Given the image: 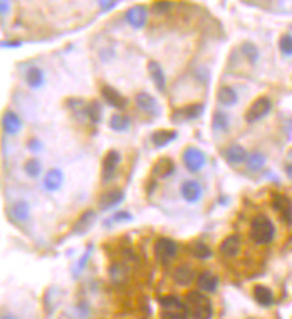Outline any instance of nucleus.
Returning a JSON list of instances; mask_svg holds the SVG:
<instances>
[{
    "instance_id": "obj_3",
    "label": "nucleus",
    "mask_w": 292,
    "mask_h": 319,
    "mask_svg": "<svg viewBox=\"0 0 292 319\" xmlns=\"http://www.w3.org/2000/svg\"><path fill=\"white\" fill-rule=\"evenodd\" d=\"M188 308L181 300L169 296L162 300V319H186Z\"/></svg>"
},
{
    "instance_id": "obj_14",
    "label": "nucleus",
    "mask_w": 292,
    "mask_h": 319,
    "mask_svg": "<svg viewBox=\"0 0 292 319\" xmlns=\"http://www.w3.org/2000/svg\"><path fill=\"white\" fill-rule=\"evenodd\" d=\"M124 201V192L122 190H110V192L103 194L99 199V206L101 210H110L113 206L120 205Z\"/></svg>"
},
{
    "instance_id": "obj_6",
    "label": "nucleus",
    "mask_w": 292,
    "mask_h": 319,
    "mask_svg": "<svg viewBox=\"0 0 292 319\" xmlns=\"http://www.w3.org/2000/svg\"><path fill=\"white\" fill-rule=\"evenodd\" d=\"M269 111H271V101H269L267 97H260L257 99V101L253 103V106L248 110L246 120H248V122H257L260 118H264Z\"/></svg>"
},
{
    "instance_id": "obj_25",
    "label": "nucleus",
    "mask_w": 292,
    "mask_h": 319,
    "mask_svg": "<svg viewBox=\"0 0 292 319\" xmlns=\"http://www.w3.org/2000/svg\"><path fill=\"white\" fill-rule=\"evenodd\" d=\"M93 219H95V212H91V210H88V212H84L83 215L79 217V221L75 222L74 226V233H86L88 230L91 228V224H93Z\"/></svg>"
},
{
    "instance_id": "obj_17",
    "label": "nucleus",
    "mask_w": 292,
    "mask_h": 319,
    "mask_svg": "<svg viewBox=\"0 0 292 319\" xmlns=\"http://www.w3.org/2000/svg\"><path fill=\"white\" fill-rule=\"evenodd\" d=\"M224 158H226V162L231 163V165H238V163L248 160V154H246L244 147L235 144V146H229L228 149L224 151Z\"/></svg>"
},
{
    "instance_id": "obj_33",
    "label": "nucleus",
    "mask_w": 292,
    "mask_h": 319,
    "mask_svg": "<svg viewBox=\"0 0 292 319\" xmlns=\"http://www.w3.org/2000/svg\"><path fill=\"white\" fill-rule=\"evenodd\" d=\"M86 115L88 118H90L91 122H99L101 117H103V108H101L99 103H91L90 106H86Z\"/></svg>"
},
{
    "instance_id": "obj_20",
    "label": "nucleus",
    "mask_w": 292,
    "mask_h": 319,
    "mask_svg": "<svg viewBox=\"0 0 292 319\" xmlns=\"http://www.w3.org/2000/svg\"><path fill=\"white\" fill-rule=\"evenodd\" d=\"M198 285L203 292H213L215 289H217L219 280H217V276L215 275H212L210 271H205L198 276Z\"/></svg>"
},
{
    "instance_id": "obj_29",
    "label": "nucleus",
    "mask_w": 292,
    "mask_h": 319,
    "mask_svg": "<svg viewBox=\"0 0 292 319\" xmlns=\"http://www.w3.org/2000/svg\"><path fill=\"white\" fill-rule=\"evenodd\" d=\"M264 165H265V156L262 153H258V151H255V153H251L248 156V169L249 170H260Z\"/></svg>"
},
{
    "instance_id": "obj_31",
    "label": "nucleus",
    "mask_w": 292,
    "mask_h": 319,
    "mask_svg": "<svg viewBox=\"0 0 292 319\" xmlns=\"http://www.w3.org/2000/svg\"><path fill=\"white\" fill-rule=\"evenodd\" d=\"M126 275H127V269L124 267L122 264H119V262H115L113 265L110 267V276L113 278V282H124V278H126Z\"/></svg>"
},
{
    "instance_id": "obj_44",
    "label": "nucleus",
    "mask_w": 292,
    "mask_h": 319,
    "mask_svg": "<svg viewBox=\"0 0 292 319\" xmlns=\"http://www.w3.org/2000/svg\"><path fill=\"white\" fill-rule=\"evenodd\" d=\"M0 319H18V317H15L13 314H6V315H0Z\"/></svg>"
},
{
    "instance_id": "obj_12",
    "label": "nucleus",
    "mask_w": 292,
    "mask_h": 319,
    "mask_svg": "<svg viewBox=\"0 0 292 319\" xmlns=\"http://www.w3.org/2000/svg\"><path fill=\"white\" fill-rule=\"evenodd\" d=\"M9 215H11L13 221L25 222L29 221V217H31V206H29L27 201H16L13 203L11 208H9Z\"/></svg>"
},
{
    "instance_id": "obj_16",
    "label": "nucleus",
    "mask_w": 292,
    "mask_h": 319,
    "mask_svg": "<svg viewBox=\"0 0 292 319\" xmlns=\"http://www.w3.org/2000/svg\"><path fill=\"white\" fill-rule=\"evenodd\" d=\"M221 253L224 256H237L238 251H240V239L238 235H229L226 237L224 241L221 242Z\"/></svg>"
},
{
    "instance_id": "obj_39",
    "label": "nucleus",
    "mask_w": 292,
    "mask_h": 319,
    "mask_svg": "<svg viewBox=\"0 0 292 319\" xmlns=\"http://www.w3.org/2000/svg\"><path fill=\"white\" fill-rule=\"evenodd\" d=\"M170 2H156V4H154V9H156V11H169L170 9Z\"/></svg>"
},
{
    "instance_id": "obj_8",
    "label": "nucleus",
    "mask_w": 292,
    "mask_h": 319,
    "mask_svg": "<svg viewBox=\"0 0 292 319\" xmlns=\"http://www.w3.org/2000/svg\"><path fill=\"white\" fill-rule=\"evenodd\" d=\"M22 126H24V124H22V118L18 117L15 111L8 110L4 115H2V127H4L6 133L11 134V136H15V134L20 133Z\"/></svg>"
},
{
    "instance_id": "obj_23",
    "label": "nucleus",
    "mask_w": 292,
    "mask_h": 319,
    "mask_svg": "<svg viewBox=\"0 0 292 319\" xmlns=\"http://www.w3.org/2000/svg\"><path fill=\"white\" fill-rule=\"evenodd\" d=\"M172 172H174V163H172V160H169V158H162V160H158V163H156L153 169V174L156 177H160V179L169 177Z\"/></svg>"
},
{
    "instance_id": "obj_38",
    "label": "nucleus",
    "mask_w": 292,
    "mask_h": 319,
    "mask_svg": "<svg viewBox=\"0 0 292 319\" xmlns=\"http://www.w3.org/2000/svg\"><path fill=\"white\" fill-rule=\"evenodd\" d=\"M113 221H131V213L129 212H119L113 217Z\"/></svg>"
},
{
    "instance_id": "obj_45",
    "label": "nucleus",
    "mask_w": 292,
    "mask_h": 319,
    "mask_svg": "<svg viewBox=\"0 0 292 319\" xmlns=\"http://www.w3.org/2000/svg\"><path fill=\"white\" fill-rule=\"evenodd\" d=\"M287 174L292 177V165H287Z\"/></svg>"
},
{
    "instance_id": "obj_2",
    "label": "nucleus",
    "mask_w": 292,
    "mask_h": 319,
    "mask_svg": "<svg viewBox=\"0 0 292 319\" xmlns=\"http://www.w3.org/2000/svg\"><path fill=\"white\" fill-rule=\"evenodd\" d=\"M251 239L257 244H269L274 239V224L265 215H258L251 222Z\"/></svg>"
},
{
    "instance_id": "obj_43",
    "label": "nucleus",
    "mask_w": 292,
    "mask_h": 319,
    "mask_svg": "<svg viewBox=\"0 0 292 319\" xmlns=\"http://www.w3.org/2000/svg\"><path fill=\"white\" fill-rule=\"evenodd\" d=\"M2 47H18L20 41H4V43H0Z\"/></svg>"
},
{
    "instance_id": "obj_35",
    "label": "nucleus",
    "mask_w": 292,
    "mask_h": 319,
    "mask_svg": "<svg viewBox=\"0 0 292 319\" xmlns=\"http://www.w3.org/2000/svg\"><path fill=\"white\" fill-rule=\"evenodd\" d=\"M24 170H25V174H27L29 177H38V176H40V172H41V163L38 162V160H29V162L25 163Z\"/></svg>"
},
{
    "instance_id": "obj_5",
    "label": "nucleus",
    "mask_w": 292,
    "mask_h": 319,
    "mask_svg": "<svg viewBox=\"0 0 292 319\" xmlns=\"http://www.w3.org/2000/svg\"><path fill=\"white\" fill-rule=\"evenodd\" d=\"M154 253H156V258L160 262H169L178 253V244L170 239H158L154 244Z\"/></svg>"
},
{
    "instance_id": "obj_30",
    "label": "nucleus",
    "mask_w": 292,
    "mask_h": 319,
    "mask_svg": "<svg viewBox=\"0 0 292 319\" xmlns=\"http://www.w3.org/2000/svg\"><path fill=\"white\" fill-rule=\"evenodd\" d=\"M129 118L124 117V115H113L110 118V127L113 131H126L129 127Z\"/></svg>"
},
{
    "instance_id": "obj_10",
    "label": "nucleus",
    "mask_w": 292,
    "mask_h": 319,
    "mask_svg": "<svg viewBox=\"0 0 292 319\" xmlns=\"http://www.w3.org/2000/svg\"><path fill=\"white\" fill-rule=\"evenodd\" d=\"M181 196H183V199H185L186 203H198L199 199H201V196H203L201 185H199L198 181H193V179L185 181L181 185Z\"/></svg>"
},
{
    "instance_id": "obj_21",
    "label": "nucleus",
    "mask_w": 292,
    "mask_h": 319,
    "mask_svg": "<svg viewBox=\"0 0 292 319\" xmlns=\"http://www.w3.org/2000/svg\"><path fill=\"white\" fill-rule=\"evenodd\" d=\"M201 113H203V104H192V106L185 108V110L176 111V113L172 115V118L178 120V122H181V120H192V118L199 117Z\"/></svg>"
},
{
    "instance_id": "obj_22",
    "label": "nucleus",
    "mask_w": 292,
    "mask_h": 319,
    "mask_svg": "<svg viewBox=\"0 0 292 319\" xmlns=\"http://www.w3.org/2000/svg\"><path fill=\"white\" fill-rule=\"evenodd\" d=\"M147 68H149V75L154 81V84H156V88H158L160 92L165 90V74H163L162 67H160L156 61H151Z\"/></svg>"
},
{
    "instance_id": "obj_11",
    "label": "nucleus",
    "mask_w": 292,
    "mask_h": 319,
    "mask_svg": "<svg viewBox=\"0 0 292 319\" xmlns=\"http://www.w3.org/2000/svg\"><path fill=\"white\" fill-rule=\"evenodd\" d=\"M65 181V176L60 169H51L43 177V187L48 190V192H56V190H60L63 187Z\"/></svg>"
},
{
    "instance_id": "obj_37",
    "label": "nucleus",
    "mask_w": 292,
    "mask_h": 319,
    "mask_svg": "<svg viewBox=\"0 0 292 319\" xmlns=\"http://www.w3.org/2000/svg\"><path fill=\"white\" fill-rule=\"evenodd\" d=\"M280 51L283 52L285 56H292V36L290 34H285L280 38Z\"/></svg>"
},
{
    "instance_id": "obj_41",
    "label": "nucleus",
    "mask_w": 292,
    "mask_h": 319,
    "mask_svg": "<svg viewBox=\"0 0 292 319\" xmlns=\"http://www.w3.org/2000/svg\"><path fill=\"white\" fill-rule=\"evenodd\" d=\"M117 6V2H101V9L103 11H108V9H113Z\"/></svg>"
},
{
    "instance_id": "obj_18",
    "label": "nucleus",
    "mask_w": 292,
    "mask_h": 319,
    "mask_svg": "<svg viewBox=\"0 0 292 319\" xmlns=\"http://www.w3.org/2000/svg\"><path fill=\"white\" fill-rule=\"evenodd\" d=\"M136 106L142 111H145V113H158V103H156V99H154L153 95L145 94V92L136 95Z\"/></svg>"
},
{
    "instance_id": "obj_32",
    "label": "nucleus",
    "mask_w": 292,
    "mask_h": 319,
    "mask_svg": "<svg viewBox=\"0 0 292 319\" xmlns=\"http://www.w3.org/2000/svg\"><path fill=\"white\" fill-rule=\"evenodd\" d=\"M213 129L215 131H226L228 129V126H229V122H228V117H226L222 111H217V113L213 115Z\"/></svg>"
},
{
    "instance_id": "obj_1",
    "label": "nucleus",
    "mask_w": 292,
    "mask_h": 319,
    "mask_svg": "<svg viewBox=\"0 0 292 319\" xmlns=\"http://www.w3.org/2000/svg\"><path fill=\"white\" fill-rule=\"evenodd\" d=\"M185 305L188 308V314L193 319H212L213 315L212 301L203 292H188Z\"/></svg>"
},
{
    "instance_id": "obj_19",
    "label": "nucleus",
    "mask_w": 292,
    "mask_h": 319,
    "mask_svg": "<svg viewBox=\"0 0 292 319\" xmlns=\"http://www.w3.org/2000/svg\"><path fill=\"white\" fill-rule=\"evenodd\" d=\"M25 81L32 90H38L45 84V74L40 67H31L25 74Z\"/></svg>"
},
{
    "instance_id": "obj_7",
    "label": "nucleus",
    "mask_w": 292,
    "mask_h": 319,
    "mask_svg": "<svg viewBox=\"0 0 292 319\" xmlns=\"http://www.w3.org/2000/svg\"><path fill=\"white\" fill-rule=\"evenodd\" d=\"M126 22L134 29H142L147 24V9L143 6H134L126 13Z\"/></svg>"
},
{
    "instance_id": "obj_4",
    "label": "nucleus",
    "mask_w": 292,
    "mask_h": 319,
    "mask_svg": "<svg viewBox=\"0 0 292 319\" xmlns=\"http://www.w3.org/2000/svg\"><path fill=\"white\" fill-rule=\"evenodd\" d=\"M183 162H185V167L190 170V172H199V170L205 167L206 163V156L203 151L196 149V147H188L183 154Z\"/></svg>"
},
{
    "instance_id": "obj_42",
    "label": "nucleus",
    "mask_w": 292,
    "mask_h": 319,
    "mask_svg": "<svg viewBox=\"0 0 292 319\" xmlns=\"http://www.w3.org/2000/svg\"><path fill=\"white\" fill-rule=\"evenodd\" d=\"M9 11V2H0V15H6Z\"/></svg>"
},
{
    "instance_id": "obj_9",
    "label": "nucleus",
    "mask_w": 292,
    "mask_h": 319,
    "mask_svg": "<svg viewBox=\"0 0 292 319\" xmlns=\"http://www.w3.org/2000/svg\"><path fill=\"white\" fill-rule=\"evenodd\" d=\"M272 206L283 217V221L290 224L292 222V201L285 196H274L272 197Z\"/></svg>"
},
{
    "instance_id": "obj_15",
    "label": "nucleus",
    "mask_w": 292,
    "mask_h": 319,
    "mask_svg": "<svg viewBox=\"0 0 292 319\" xmlns=\"http://www.w3.org/2000/svg\"><path fill=\"white\" fill-rule=\"evenodd\" d=\"M103 97L110 106L119 108V110H124L126 104H127L126 99H124L119 92L115 90V88H111V86H103Z\"/></svg>"
},
{
    "instance_id": "obj_34",
    "label": "nucleus",
    "mask_w": 292,
    "mask_h": 319,
    "mask_svg": "<svg viewBox=\"0 0 292 319\" xmlns=\"http://www.w3.org/2000/svg\"><path fill=\"white\" fill-rule=\"evenodd\" d=\"M192 253L198 258H201V260H205V258H208V256H212V249L208 248V246L205 244V242H196L192 248Z\"/></svg>"
},
{
    "instance_id": "obj_27",
    "label": "nucleus",
    "mask_w": 292,
    "mask_h": 319,
    "mask_svg": "<svg viewBox=\"0 0 292 319\" xmlns=\"http://www.w3.org/2000/svg\"><path fill=\"white\" fill-rule=\"evenodd\" d=\"M174 280H176V284H179V285H188V284H192V280H193V272L190 271L186 265H179V267H176V271H174Z\"/></svg>"
},
{
    "instance_id": "obj_26",
    "label": "nucleus",
    "mask_w": 292,
    "mask_h": 319,
    "mask_svg": "<svg viewBox=\"0 0 292 319\" xmlns=\"http://www.w3.org/2000/svg\"><path fill=\"white\" fill-rule=\"evenodd\" d=\"M217 99H219V103H221L222 106H233V104H237L238 95H237V92L233 90V88L222 86L217 94Z\"/></svg>"
},
{
    "instance_id": "obj_36",
    "label": "nucleus",
    "mask_w": 292,
    "mask_h": 319,
    "mask_svg": "<svg viewBox=\"0 0 292 319\" xmlns=\"http://www.w3.org/2000/svg\"><path fill=\"white\" fill-rule=\"evenodd\" d=\"M242 54L249 59V63H257L258 59V49L255 47L253 43H242Z\"/></svg>"
},
{
    "instance_id": "obj_40",
    "label": "nucleus",
    "mask_w": 292,
    "mask_h": 319,
    "mask_svg": "<svg viewBox=\"0 0 292 319\" xmlns=\"http://www.w3.org/2000/svg\"><path fill=\"white\" fill-rule=\"evenodd\" d=\"M29 147H31V151H40L41 144L38 138H32V140H29Z\"/></svg>"
},
{
    "instance_id": "obj_13",
    "label": "nucleus",
    "mask_w": 292,
    "mask_h": 319,
    "mask_svg": "<svg viewBox=\"0 0 292 319\" xmlns=\"http://www.w3.org/2000/svg\"><path fill=\"white\" fill-rule=\"evenodd\" d=\"M120 163V154L117 151H110V153L104 156V162H103V176H104V181H108L113 172L117 170Z\"/></svg>"
},
{
    "instance_id": "obj_28",
    "label": "nucleus",
    "mask_w": 292,
    "mask_h": 319,
    "mask_svg": "<svg viewBox=\"0 0 292 319\" xmlns=\"http://www.w3.org/2000/svg\"><path fill=\"white\" fill-rule=\"evenodd\" d=\"M176 134H178L176 131H156L153 133V144L156 147H165L176 138Z\"/></svg>"
},
{
    "instance_id": "obj_24",
    "label": "nucleus",
    "mask_w": 292,
    "mask_h": 319,
    "mask_svg": "<svg viewBox=\"0 0 292 319\" xmlns=\"http://www.w3.org/2000/svg\"><path fill=\"white\" fill-rule=\"evenodd\" d=\"M253 294H255V300H257L262 307H269V305H272V301H274V296H272L271 289L264 287V285H257L255 291H253Z\"/></svg>"
}]
</instances>
